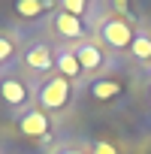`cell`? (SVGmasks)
Instances as JSON below:
<instances>
[{"label":"cell","mask_w":151,"mask_h":154,"mask_svg":"<svg viewBox=\"0 0 151 154\" xmlns=\"http://www.w3.org/2000/svg\"><path fill=\"white\" fill-rule=\"evenodd\" d=\"M39 106H42V112H48V109H63L69 100H72V85H69V79H63V75H51V79H45L42 85H39Z\"/></svg>","instance_id":"obj_1"},{"label":"cell","mask_w":151,"mask_h":154,"mask_svg":"<svg viewBox=\"0 0 151 154\" xmlns=\"http://www.w3.org/2000/svg\"><path fill=\"white\" fill-rule=\"evenodd\" d=\"M100 36H103V42L109 45V48H115V51H121V48H130L133 45V36H136V30H133V24L127 21V18H106L103 24H100Z\"/></svg>","instance_id":"obj_2"},{"label":"cell","mask_w":151,"mask_h":154,"mask_svg":"<svg viewBox=\"0 0 151 154\" xmlns=\"http://www.w3.org/2000/svg\"><path fill=\"white\" fill-rule=\"evenodd\" d=\"M48 127H51V118H48L42 109H27V112L18 118V130H21V136H30V139L45 136Z\"/></svg>","instance_id":"obj_3"},{"label":"cell","mask_w":151,"mask_h":154,"mask_svg":"<svg viewBox=\"0 0 151 154\" xmlns=\"http://www.w3.org/2000/svg\"><path fill=\"white\" fill-rule=\"evenodd\" d=\"M24 63H27L30 69L48 72V69L54 66V54H51V48H48V45L36 42V45H30V48H27V54H24Z\"/></svg>","instance_id":"obj_4"},{"label":"cell","mask_w":151,"mask_h":154,"mask_svg":"<svg viewBox=\"0 0 151 154\" xmlns=\"http://www.w3.org/2000/svg\"><path fill=\"white\" fill-rule=\"evenodd\" d=\"M51 24H54V30H57L60 36H66V39H82V36H85V24H82V18H76V15L57 12V15L51 18Z\"/></svg>","instance_id":"obj_5"},{"label":"cell","mask_w":151,"mask_h":154,"mask_svg":"<svg viewBox=\"0 0 151 154\" xmlns=\"http://www.w3.org/2000/svg\"><path fill=\"white\" fill-rule=\"evenodd\" d=\"M0 97H3L9 106H24V103H27V88H24L21 79L6 75V79L0 82Z\"/></svg>","instance_id":"obj_6"},{"label":"cell","mask_w":151,"mask_h":154,"mask_svg":"<svg viewBox=\"0 0 151 154\" xmlns=\"http://www.w3.org/2000/svg\"><path fill=\"white\" fill-rule=\"evenodd\" d=\"M54 66H57V72L63 79H79L82 75V63H79V57H76L72 48H60L54 54Z\"/></svg>","instance_id":"obj_7"},{"label":"cell","mask_w":151,"mask_h":154,"mask_svg":"<svg viewBox=\"0 0 151 154\" xmlns=\"http://www.w3.org/2000/svg\"><path fill=\"white\" fill-rule=\"evenodd\" d=\"M72 51H76V57H79V63H82V72H94V69H100L103 54H100V48H97L94 42H82V45H76Z\"/></svg>","instance_id":"obj_8"},{"label":"cell","mask_w":151,"mask_h":154,"mask_svg":"<svg viewBox=\"0 0 151 154\" xmlns=\"http://www.w3.org/2000/svg\"><path fill=\"white\" fill-rule=\"evenodd\" d=\"M88 94H91L94 100H100V103L115 100V97H121V82H118V79H97V82H91Z\"/></svg>","instance_id":"obj_9"},{"label":"cell","mask_w":151,"mask_h":154,"mask_svg":"<svg viewBox=\"0 0 151 154\" xmlns=\"http://www.w3.org/2000/svg\"><path fill=\"white\" fill-rule=\"evenodd\" d=\"M48 9H51L48 0H18V3H15V12L21 18H36V15L48 12Z\"/></svg>","instance_id":"obj_10"},{"label":"cell","mask_w":151,"mask_h":154,"mask_svg":"<svg viewBox=\"0 0 151 154\" xmlns=\"http://www.w3.org/2000/svg\"><path fill=\"white\" fill-rule=\"evenodd\" d=\"M130 54H133L136 60H142V63H151V36L142 33V30H136L133 45H130Z\"/></svg>","instance_id":"obj_11"},{"label":"cell","mask_w":151,"mask_h":154,"mask_svg":"<svg viewBox=\"0 0 151 154\" xmlns=\"http://www.w3.org/2000/svg\"><path fill=\"white\" fill-rule=\"evenodd\" d=\"M60 12H66V15H76V18H82V15L88 12V3H85V0H60Z\"/></svg>","instance_id":"obj_12"},{"label":"cell","mask_w":151,"mask_h":154,"mask_svg":"<svg viewBox=\"0 0 151 154\" xmlns=\"http://www.w3.org/2000/svg\"><path fill=\"white\" fill-rule=\"evenodd\" d=\"M9 57H12V42H9L6 36H0V63L9 60Z\"/></svg>","instance_id":"obj_13"},{"label":"cell","mask_w":151,"mask_h":154,"mask_svg":"<svg viewBox=\"0 0 151 154\" xmlns=\"http://www.w3.org/2000/svg\"><path fill=\"white\" fill-rule=\"evenodd\" d=\"M94 154H118V151H115V145H109V142H97V145H94Z\"/></svg>","instance_id":"obj_14"},{"label":"cell","mask_w":151,"mask_h":154,"mask_svg":"<svg viewBox=\"0 0 151 154\" xmlns=\"http://www.w3.org/2000/svg\"><path fill=\"white\" fill-rule=\"evenodd\" d=\"M66 154H82V151H79V148H72V151H66Z\"/></svg>","instance_id":"obj_15"},{"label":"cell","mask_w":151,"mask_h":154,"mask_svg":"<svg viewBox=\"0 0 151 154\" xmlns=\"http://www.w3.org/2000/svg\"><path fill=\"white\" fill-rule=\"evenodd\" d=\"M148 97H151V88H148Z\"/></svg>","instance_id":"obj_16"}]
</instances>
